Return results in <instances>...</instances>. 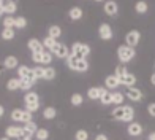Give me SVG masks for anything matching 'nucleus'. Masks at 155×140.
<instances>
[{"label":"nucleus","instance_id":"obj_1","mask_svg":"<svg viewBox=\"0 0 155 140\" xmlns=\"http://www.w3.org/2000/svg\"><path fill=\"white\" fill-rule=\"evenodd\" d=\"M112 116H114V120L131 123L133 118H135V110H133V107H130V105H119L117 108L112 110Z\"/></svg>","mask_w":155,"mask_h":140},{"label":"nucleus","instance_id":"obj_2","mask_svg":"<svg viewBox=\"0 0 155 140\" xmlns=\"http://www.w3.org/2000/svg\"><path fill=\"white\" fill-rule=\"evenodd\" d=\"M67 65L71 70H74V72H87L89 70L87 59H76L74 56H71V54L67 58Z\"/></svg>","mask_w":155,"mask_h":140},{"label":"nucleus","instance_id":"obj_3","mask_svg":"<svg viewBox=\"0 0 155 140\" xmlns=\"http://www.w3.org/2000/svg\"><path fill=\"white\" fill-rule=\"evenodd\" d=\"M70 54L74 56L76 59H86L90 54V46L86 43H81V41H76L71 46V50H70Z\"/></svg>","mask_w":155,"mask_h":140},{"label":"nucleus","instance_id":"obj_4","mask_svg":"<svg viewBox=\"0 0 155 140\" xmlns=\"http://www.w3.org/2000/svg\"><path fill=\"white\" fill-rule=\"evenodd\" d=\"M24 102H25V108H27V111H30V113H33V111H37V110L40 108V99H38V94H37V93H33V91H29V93L25 94Z\"/></svg>","mask_w":155,"mask_h":140},{"label":"nucleus","instance_id":"obj_5","mask_svg":"<svg viewBox=\"0 0 155 140\" xmlns=\"http://www.w3.org/2000/svg\"><path fill=\"white\" fill-rule=\"evenodd\" d=\"M117 56H119V59H120V62H124V64L125 62H130L133 58H135V48L122 45V46L117 48Z\"/></svg>","mask_w":155,"mask_h":140},{"label":"nucleus","instance_id":"obj_6","mask_svg":"<svg viewBox=\"0 0 155 140\" xmlns=\"http://www.w3.org/2000/svg\"><path fill=\"white\" fill-rule=\"evenodd\" d=\"M11 120H13V121H18V123H29V121H33L30 111L21 110V108H16V110L11 111Z\"/></svg>","mask_w":155,"mask_h":140},{"label":"nucleus","instance_id":"obj_7","mask_svg":"<svg viewBox=\"0 0 155 140\" xmlns=\"http://www.w3.org/2000/svg\"><path fill=\"white\" fill-rule=\"evenodd\" d=\"M18 75H19V80H22V81H29V83H35V75H33V70L30 67H27V65H19L18 67Z\"/></svg>","mask_w":155,"mask_h":140},{"label":"nucleus","instance_id":"obj_8","mask_svg":"<svg viewBox=\"0 0 155 140\" xmlns=\"http://www.w3.org/2000/svg\"><path fill=\"white\" fill-rule=\"evenodd\" d=\"M51 53L55 54V56H57V58H60V59H67L68 56H70L68 46H67V45H63V43H59V41H57V45L54 46V50H52Z\"/></svg>","mask_w":155,"mask_h":140},{"label":"nucleus","instance_id":"obj_9","mask_svg":"<svg viewBox=\"0 0 155 140\" xmlns=\"http://www.w3.org/2000/svg\"><path fill=\"white\" fill-rule=\"evenodd\" d=\"M139 40H141V33L138 30H130L128 33H127V37H125V41H127V46H136L139 43Z\"/></svg>","mask_w":155,"mask_h":140},{"label":"nucleus","instance_id":"obj_10","mask_svg":"<svg viewBox=\"0 0 155 140\" xmlns=\"http://www.w3.org/2000/svg\"><path fill=\"white\" fill-rule=\"evenodd\" d=\"M106 94H108V89H106V88H90V89L87 91L89 99H92V100L101 99V97L106 96Z\"/></svg>","mask_w":155,"mask_h":140},{"label":"nucleus","instance_id":"obj_11","mask_svg":"<svg viewBox=\"0 0 155 140\" xmlns=\"http://www.w3.org/2000/svg\"><path fill=\"white\" fill-rule=\"evenodd\" d=\"M119 83L124 85V86H127V88H133V85L136 83V76L133 73H130V72H125L120 78H119Z\"/></svg>","mask_w":155,"mask_h":140},{"label":"nucleus","instance_id":"obj_12","mask_svg":"<svg viewBox=\"0 0 155 140\" xmlns=\"http://www.w3.org/2000/svg\"><path fill=\"white\" fill-rule=\"evenodd\" d=\"M5 135L8 138H22V128L18 126H8L5 131Z\"/></svg>","mask_w":155,"mask_h":140},{"label":"nucleus","instance_id":"obj_13","mask_svg":"<svg viewBox=\"0 0 155 140\" xmlns=\"http://www.w3.org/2000/svg\"><path fill=\"white\" fill-rule=\"evenodd\" d=\"M98 35L101 40H111L112 38V29L109 24H101L98 27Z\"/></svg>","mask_w":155,"mask_h":140},{"label":"nucleus","instance_id":"obj_14","mask_svg":"<svg viewBox=\"0 0 155 140\" xmlns=\"http://www.w3.org/2000/svg\"><path fill=\"white\" fill-rule=\"evenodd\" d=\"M38 131V128H37V124H35L33 121H29V123H25L24 124V128H22V137H32V135H35V132Z\"/></svg>","mask_w":155,"mask_h":140},{"label":"nucleus","instance_id":"obj_15","mask_svg":"<svg viewBox=\"0 0 155 140\" xmlns=\"http://www.w3.org/2000/svg\"><path fill=\"white\" fill-rule=\"evenodd\" d=\"M127 97H128L130 100L133 102H139V100H143V93H141L139 89L136 88H127Z\"/></svg>","mask_w":155,"mask_h":140},{"label":"nucleus","instance_id":"obj_16","mask_svg":"<svg viewBox=\"0 0 155 140\" xmlns=\"http://www.w3.org/2000/svg\"><path fill=\"white\" fill-rule=\"evenodd\" d=\"M27 46H29V50L32 53H43L45 48H43V43L38 40V38H30L29 43H27Z\"/></svg>","mask_w":155,"mask_h":140},{"label":"nucleus","instance_id":"obj_17","mask_svg":"<svg viewBox=\"0 0 155 140\" xmlns=\"http://www.w3.org/2000/svg\"><path fill=\"white\" fill-rule=\"evenodd\" d=\"M119 11V6L116 2H112V0H108V2H104V13H106L108 16H116Z\"/></svg>","mask_w":155,"mask_h":140},{"label":"nucleus","instance_id":"obj_18","mask_svg":"<svg viewBox=\"0 0 155 140\" xmlns=\"http://www.w3.org/2000/svg\"><path fill=\"white\" fill-rule=\"evenodd\" d=\"M2 10H3V13H6L8 16H11L13 13H16L18 5H16V2H13V0H6V2H3V5H2Z\"/></svg>","mask_w":155,"mask_h":140},{"label":"nucleus","instance_id":"obj_19","mask_svg":"<svg viewBox=\"0 0 155 140\" xmlns=\"http://www.w3.org/2000/svg\"><path fill=\"white\" fill-rule=\"evenodd\" d=\"M128 135H131V137H138V135H141L143 134V126H141L139 123H130L128 124Z\"/></svg>","mask_w":155,"mask_h":140},{"label":"nucleus","instance_id":"obj_20","mask_svg":"<svg viewBox=\"0 0 155 140\" xmlns=\"http://www.w3.org/2000/svg\"><path fill=\"white\" fill-rule=\"evenodd\" d=\"M104 85H106L108 89H116L117 86H120V83H119V80L114 75H109V76H106V80H104Z\"/></svg>","mask_w":155,"mask_h":140},{"label":"nucleus","instance_id":"obj_21","mask_svg":"<svg viewBox=\"0 0 155 140\" xmlns=\"http://www.w3.org/2000/svg\"><path fill=\"white\" fill-rule=\"evenodd\" d=\"M60 35H62L60 26H51V27L48 29V37H51V38H54V40H57Z\"/></svg>","mask_w":155,"mask_h":140},{"label":"nucleus","instance_id":"obj_22","mask_svg":"<svg viewBox=\"0 0 155 140\" xmlns=\"http://www.w3.org/2000/svg\"><path fill=\"white\" fill-rule=\"evenodd\" d=\"M19 67V61L16 56H8L5 58V68H16Z\"/></svg>","mask_w":155,"mask_h":140},{"label":"nucleus","instance_id":"obj_23","mask_svg":"<svg viewBox=\"0 0 155 140\" xmlns=\"http://www.w3.org/2000/svg\"><path fill=\"white\" fill-rule=\"evenodd\" d=\"M68 16L71 18L73 21H78L82 18V8H79V6H73V8H70L68 11Z\"/></svg>","mask_w":155,"mask_h":140},{"label":"nucleus","instance_id":"obj_24","mask_svg":"<svg viewBox=\"0 0 155 140\" xmlns=\"http://www.w3.org/2000/svg\"><path fill=\"white\" fill-rule=\"evenodd\" d=\"M6 89H10V91L21 89V80L19 78H10L8 83H6Z\"/></svg>","mask_w":155,"mask_h":140},{"label":"nucleus","instance_id":"obj_25","mask_svg":"<svg viewBox=\"0 0 155 140\" xmlns=\"http://www.w3.org/2000/svg\"><path fill=\"white\" fill-rule=\"evenodd\" d=\"M41 43H43V48H46L48 51H52L54 46L57 45V40H54V38H51V37H46L43 41H41Z\"/></svg>","mask_w":155,"mask_h":140},{"label":"nucleus","instance_id":"obj_26","mask_svg":"<svg viewBox=\"0 0 155 140\" xmlns=\"http://www.w3.org/2000/svg\"><path fill=\"white\" fill-rule=\"evenodd\" d=\"M55 115H57V110L54 107H48V108L43 110V116L46 120H52V118H55Z\"/></svg>","mask_w":155,"mask_h":140},{"label":"nucleus","instance_id":"obj_27","mask_svg":"<svg viewBox=\"0 0 155 140\" xmlns=\"http://www.w3.org/2000/svg\"><path fill=\"white\" fill-rule=\"evenodd\" d=\"M15 29H6V27H3V30H2V38L3 40H13L15 38Z\"/></svg>","mask_w":155,"mask_h":140},{"label":"nucleus","instance_id":"obj_28","mask_svg":"<svg viewBox=\"0 0 155 140\" xmlns=\"http://www.w3.org/2000/svg\"><path fill=\"white\" fill-rule=\"evenodd\" d=\"M112 96V103H116V105H122L124 103V94L122 93H111Z\"/></svg>","mask_w":155,"mask_h":140},{"label":"nucleus","instance_id":"obj_29","mask_svg":"<svg viewBox=\"0 0 155 140\" xmlns=\"http://www.w3.org/2000/svg\"><path fill=\"white\" fill-rule=\"evenodd\" d=\"M82 100H84V97L79 94V93H76V94H73L71 96V99H70V102H71V105H74V107H78V105H81L82 103Z\"/></svg>","mask_w":155,"mask_h":140},{"label":"nucleus","instance_id":"obj_30","mask_svg":"<svg viewBox=\"0 0 155 140\" xmlns=\"http://www.w3.org/2000/svg\"><path fill=\"white\" fill-rule=\"evenodd\" d=\"M35 137H37L38 140H48L49 131H48V129H38L37 132H35Z\"/></svg>","mask_w":155,"mask_h":140},{"label":"nucleus","instance_id":"obj_31","mask_svg":"<svg viewBox=\"0 0 155 140\" xmlns=\"http://www.w3.org/2000/svg\"><path fill=\"white\" fill-rule=\"evenodd\" d=\"M45 80H54L55 78V68L52 67H46L45 68V76H43Z\"/></svg>","mask_w":155,"mask_h":140},{"label":"nucleus","instance_id":"obj_32","mask_svg":"<svg viewBox=\"0 0 155 140\" xmlns=\"http://www.w3.org/2000/svg\"><path fill=\"white\" fill-rule=\"evenodd\" d=\"M74 138L76 140H89V132L84 131V129H79V131H76Z\"/></svg>","mask_w":155,"mask_h":140},{"label":"nucleus","instance_id":"obj_33","mask_svg":"<svg viewBox=\"0 0 155 140\" xmlns=\"http://www.w3.org/2000/svg\"><path fill=\"white\" fill-rule=\"evenodd\" d=\"M25 26H27V19L24 16H19L15 19V27H18V29H24Z\"/></svg>","mask_w":155,"mask_h":140},{"label":"nucleus","instance_id":"obj_34","mask_svg":"<svg viewBox=\"0 0 155 140\" xmlns=\"http://www.w3.org/2000/svg\"><path fill=\"white\" fill-rule=\"evenodd\" d=\"M15 19L16 18H13V16H6L3 19V27H6V29H13V27H15Z\"/></svg>","mask_w":155,"mask_h":140},{"label":"nucleus","instance_id":"obj_35","mask_svg":"<svg viewBox=\"0 0 155 140\" xmlns=\"http://www.w3.org/2000/svg\"><path fill=\"white\" fill-rule=\"evenodd\" d=\"M33 70V75H35V78H43V76H45V68L43 67H40V65H37V67H33L32 68Z\"/></svg>","mask_w":155,"mask_h":140},{"label":"nucleus","instance_id":"obj_36","mask_svg":"<svg viewBox=\"0 0 155 140\" xmlns=\"http://www.w3.org/2000/svg\"><path fill=\"white\" fill-rule=\"evenodd\" d=\"M135 10H136V13H146L147 11V3L146 2H138L136 5H135Z\"/></svg>","mask_w":155,"mask_h":140},{"label":"nucleus","instance_id":"obj_37","mask_svg":"<svg viewBox=\"0 0 155 140\" xmlns=\"http://www.w3.org/2000/svg\"><path fill=\"white\" fill-rule=\"evenodd\" d=\"M52 61V53L51 51H43V59H41V64H51Z\"/></svg>","mask_w":155,"mask_h":140},{"label":"nucleus","instance_id":"obj_38","mask_svg":"<svg viewBox=\"0 0 155 140\" xmlns=\"http://www.w3.org/2000/svg\"><path fill=\"white\" fill-rule=\"evenodd\" d=\"M125 72H128V70H127L124 65H117V67H116V72H114V76L119 80V78H120V76H122Z\"/></svg>","mask_w":155,"mask_h":140},{"label":"nucleus","instance_id":"obj_39","mask_svg":"<svg viewBox=\"0 0 155 140\" xmlns=\"http://www.w3.org/2000/svg\"><path fill=\"white\" fill-rule=\"evenodd\" d=\"M100 100H101L103 105H109V103H112V96H111V93H108L106 96H103Z\"/></svg>","mask_w":155,"mask_h":140},{"label":"nucleus","instance_id":"obj_40","mask_svg":"<svg viewBox=\"0 0 155 140\" xmlns=\"http://www.w3.org/2000/svg\"><path fill=\"white\" fill-rule=\"evenodd\" d=\"M41 59H43V53H32V61L33 62L41 64Z\"/></svg>","mask_w":155,"mask_h":140},{"label":"nucleus","instance_id":"obj_41","mask_svg":"<svg viewBox=\"0 0 155 140\" xmlns=\"http://www.w3.org/2000/svg\"><path fill=\"white\" fill-rule=\"evenodd\" d=\"M32 83H29V81H22V80H21V89H22V91H30L32 89Z\"/></svg>","mask_w":155,"mask_h":140},{"label":"nucleus","instance_id":"obj_42","mask_svg":"<svg viewBox=\"0 0 155 140\" xmlns=\"http://www.w3.org/2000/svg\"><path fill=\"white\" fill-rule=\"evenodd\" d=\"M147 111H149V115H150V116L155 118V102H152V103L147 105Z\"/></svg>","mask_w":155,"mask_h":140},{"label":"nucleus","instance_id":"obj_43","mask_svg":"<svg viewBox=\"0 0 155 140\" xmlns=\"http://www.w3.org/2000/svg\"><path fill=\"white\" fill-rule=\"evenodd\" d=\"M95 140H108V137L104 135V134H98V135L95 137Z\"/></svg>","mask_w":155,"mask_h":140},{"label":"nucleus","instance_id":"obj_44","mask_svg":"<svg viewBox=\"0 0 155 140\" xmlns=\"http://www.w3.org/2000/svg\"><path fill=\"white\" fill-rule=\"evenodd\" d=\"M5 115V108H3V105H0V118H2Z\"/></svg>","mask_w":155,"mask_h":140},{"label":"nucleus","instance_id":"obj_45","mask_svg":"<svg viewBox=\"0 0 155 140\" xmlns=\"http://www.w3.org/2000/svg\"><path fill=\"white\" fill-rule=\"evenodd\" d=\"M150 83L155 86V73H152V76H150Z\"/></svg>","mask_w":155,"mask_h":140},{"label":"nucleus","instance_id":"obj_46","mask_svg":"<svg viewBox=\"0 0 155 140\" xmlns=\"http://www.w3.org/2000/svg\"><path fill=\"white\" fill-rule=\"evenodd\" d=\"M149 140H155V132H150V135H149Z\"/></svg>","mask_w":155,"mask_h":140},{"label":"nucleus","instance_id":"obj_47","mask_svg":"<svg viewBox=\"0 0 155 140\" xmlns=\"http://www.w3.org/2000/svg\"><path fill=\"white\" fill-rule=\"evenodd\" d=\"M2 5H3V2H2V0H0V16H2V15H3V10H2Z\"/></svg>","mask_w":155,"mask_h":140},{"label":"nucleus","instance_id":"obj_48","mask_svg":"<svg viewBox=\"0 0 155 140\" xmlns=\"http://www.w3.org/2000/svg\"><path fill=\"white\" fill-rule=\"evenodd\" d=\"M19 140H32V138H29V137H22V138H19Z\"/></svg>","mask_w":155,"mask_h":140},{"label":"nucleus","instance_id":"obj_49","mask_svg":"<svg viewBox=\"0 0 155 140\" xmlns=\"http://www.w3.org/2000/svg\"><path fill=\"white\" fill-rule=\"evenodd\" d=\"M0 140H10L8 137H3V138H0Z\"/></svg>","mask_w":155,"mask_h":140}]
</instances>
